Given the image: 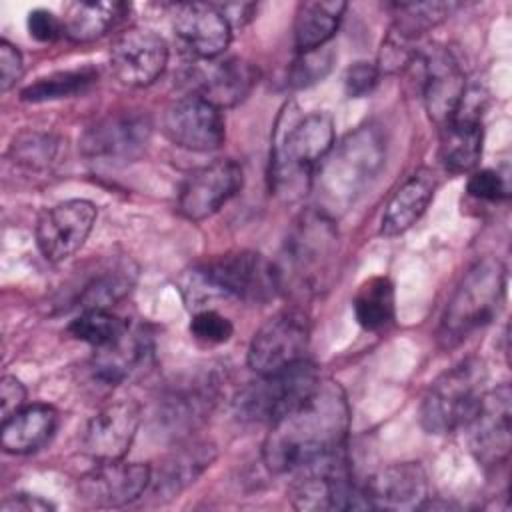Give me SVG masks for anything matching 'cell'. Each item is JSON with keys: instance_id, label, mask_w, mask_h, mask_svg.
Segmentation results:
<instances>
[{"instance_id": "5", "label": "cell", "mask_w": 512, "mask_h": 512, "mask_svg": "<svg viewBox=\"0 0 512 512\" xmlns=\"http://www.w3.org/2000/svg\"><path fill=\"white\" fill-rule=\"evenodd\" d=\"M506 290V270L498 258L478 260L454 290L438 326V344L454 348L490 324Z\"/></svg>"}, {"instance_id": "36", "label": "cell", "mask_w": 512, "mask_h": 512, "mask_svg": "<svg viewBox=\"0 0 512 512\" xmlns=\"http://www.w3.org/2000/svg\"><path fill=\"white\" fill-rule=\"evenodd\" d=\"M232 322L212 308L196 310L190 320V334L204 344H224L232 338Z\"/></svg>"}, {"instance_id": "10", "label": "cell", "mask_w": 512, "mask_h": 512, "mask_svg": "<svg viewBox=\"0 0 512 512\" xmlns=\"http://www.w3.org/2000/svg\"><path fill=\"white\" fill-rule=\"evenodd\" d=\"M510 418L512 394L510 386L502 384L482 394V400L466 422V440L472 456L484 468H494L506 462L510 454Z\"/></svg>"}, {"instance_id": "40", "label": "cell", "mask_w": 512, "mask_h": 512, "mask_svg": "<svg viewBox=\"0 0 512 512\" xmlns=\"http://www.w3.org/2000/svg\"><path fill=\"white\" fill-rule=\"evenodd\" d=\"M28 32L36 42H54L62 34V20L44 8H36L28 14L26 20Z\"/></svg>"}, {"instance_id": "14", "label": "cell", "mask_w": 512, "mask_h": 512, "mask_svg": "<svg viewBox=\"0 0 512 512\" xmlns=\"http://www.w3.org/2000/svg\"><path fill=\"white\" fill-rule=\"evenodd\" d=\"M98 210L90 200L74 198L46 210L36 226V244L48 262H62L76 254L92 226Z\"/></svg>"}, {"instance_id": "38", "label": "cell", "mask_w": 512, "mask_h": 512, "mask_svg": "<svg viewBox=\"0 0 512 512\" xmlns=\"http://www.w3.org/2000/svg\"><path fill=\"white\" fill-rule=\"evenodd\" d=\"M466 190L472 198L476 200H486V202H500L508 198V182L506 178L492 168L476 170L470 174Z\"/></svg>"}, {"instance_id": "41", "label": "cell", "mask_w": 512, "mask_h": 512, "mask_svg": "<svg viewBox=\"0 0 512 512\" xmlns=\"http://www.w3.org/2000/svg\"><path fill=\"white\" fill-rule=\"evenodd\" d=\"M24 72L22 54L16 46H12L8 40H0V88L2 92H8Z\"/></svg>"}, {"instance_id": "35", "label": "cell", "mask_w": 512, "mask_h": 512, "mask_svg": "<svg viewBox=\"0 0 512 512\" xmlns=\"http://www.w3.org/2000/svg\"><path fill=\"white\" fill-rule=\"evenodd\" d=\"M56 150H58V142L52 136L46 134H36V132H28L18 136L12 146H10V156L14 158V162L26 166V168H48L52 164V160L56 158Z\"/></svg>"}, {"instance_id": "37", "label": "cell", "mask_w": 512, "mask_h": 512, "mask_svg": "<svg viewBox=\"0 0 512 512\" xmlns=\"http://www.w3.org/2000/svg\"><path fill=\"white\" fill-rule=\"evenodd\" d=\"M332 66V50L318 48L312 52L298 54L292 70H290V84L292 86H308L322 80Z\"/></svg>"}, {"instance_id": "7", "label": "cell", "mask_w": 512, "mask_h": 512, "mask_svg": "<svg viewBox=\"0 0 512 512\" xmlns=\"http://www.w3.org/2000/svg\"><path fill=\"white\" fill-rule=\"evenodd\" d=\"M318 368L306 358L282 370L258 374L234 398V412L244 422L272 424L318 384Z\"/></svg>"}, {"instance_id": "1", "label": "cell", "mask_w": 512, "mask_h": 512, "mask_svg": "<svg viewBox=\"0 0 512 512\" xmlns=\"http://www.w3.org/2000/svg\"><path fill=\"white\" fill-rule=\"evenodd\" d=\"M350 408L338 382L320 378L314 390L268 428L262 458L276 474H296L346 452Z\"/></svg>"}, {"instance_id": "26", "label": "cell", "mask_w": 512, "mask_h": 512, "mask_svg": "<svg viewBox=\"0 0 512 512\" xmlns=\"http://www.w3.org/2000/svg\"><path fill=\"white\" fill-rule=\"evenodd\" d=\"M482 118L452 116L440 126V162L452 174L472 172L482 156Z\"/></svg>"}, {"instance_id": "21", "label": "cell", "mask_w": 512, "mask_h": 512, "mask_svg": "<svg viewBox=\"0 0 512 512\" xmlns=\"http://www.w3.org/2000/svg\"><path fill=\"white\" fill-rule=\"evenodd\" d=\"M424 64V104L434 124L444 126L458 110L466 78L450 52L432 48L418 56Z\"/></svg>"}, {"instance_id": "17", "label": "cell", "mask_w": 512, "mask_h": 512, "mask_svg": "<svg viewBox=\"0 0 512 512\" xmlns=\"http://www.w3.org/2000/svg\"><path fill=\"white\" fill-rule=\"evenodd\" d=\"M204 66L194 68L190 84L194 94L224 110L240 104L256 86L258 70L242 58L202 60Z\"/></svg>"}, {"instance_id": "39", "label": "cell", "mask_w": 512, "mask_h": 512, "mask_svg": "<svg viewBox=\"0 0 512 512\" xmlns=\"http://www.w3.org/2000/svg\"><path fill=\"white\" fill-rule=\"evenodd\" d=\"M378 66L370 62H356L344 74V90L350 98L366 96L378 82Z\"/></svg>"}, {"instance_id": "15", "label": "cell", "mask_w": 512, "mask_h": 512, "mask_svg": "<svg viewBox=\"0 0 512 512\" xmlns=\"http://www.w3.org/2000/svg\"><path fill=\"white\" fill-rule=\"evenodd\" d=\"M168 64V46L152 30L130 28L116 36L110 48V66L114 76L134 88L156 82Z\"/></svg>"}, {"instance_id": "3", "label": "cell", "mask_w": 512, "mask_h": 512, "mask_svg": "<svg viewBox=\"0 0 512 512\" xmlns=\"http://www.w3.org/2000/svg\"><path fill=\"white\" fill-rule=\"evenodd\" d=\"M278 292L274 262L252 250H236L208 260L186 274L182 282V294L194 310H202L206 300L216 296L266 302Z\"/></svg>"}, {"instance_id": "24", "label": "cell", "mask_w": 512, "mask_h": 512, "mask_svg": "<svg viewBox=\"0 0 512 512\" xmlns=\"http://www.w3.org/2000/svg\"><path fill=\"white\" fill-rule=\"evenodd\" d=\"M216 458V448L208 442H192L182 448H176L154 472L150 486L160 498H172L182 492L186 486L196 482V478L210 468Z\"/></svg>"}, {"instance_id": "32", "label": "cell", "mask_w": 512, "mask_h": 512, "mask_svg": "<svg viewBox=\"0 0 512 512\" xmlns=\"http://www.w3.org/2000/svg\"><path fill=\"white\" fill-rule=\"evenodd\" d=\"M96 78H98V74L92 68L60 70V72L42 76L36 82L28 84L20 92V98L24 102H50V100L70 98V96L86 92L96 82Z\"/></svg>"}, {"instance_id": "19", "label": "cell", "mask_w": 512, "mask_h": 512, "mask_svg": "<svg viewBox=\"0 0 512 512\" xmlns=\"http://www.w3.org/2000/svg\"><path fill=\"white\" fill-rule=\"evenodd\" d=\"M174 32L198 58H218L230 44L232 26L224 12L212 4H178L174 10Z\"/></svg>"}, {"instance_id": "13", "label": "cell", "mask_w": 512, "mask_h": 512, "mask_svg": "<svg viewBox=\"0 0 512 512\" xmlns=\"http://www.w3.org/2000/svg\"><path fill=\"white\" fill-rule=\"evenodd\" d=\"M152 468L144 462L102 460L78 480V498L96 508H118L138 500L150 486Z\"/></svg>"}, {"instance_id": "6", "label": "cell", "mask_w": 512, "mask_h": 512, "mask_svg": "<svg viewBox=\"0 0 512 512\" xmlns=\"http://www.w3.org/2000/svg\"><path fill=\"white\" fill-rule=\"evenodd\" d=\"M486 366L470 356L440 374L420 406V424L428 434H448L464 428L486 392Z\"/></svg>"}, {"instance_id": "22", "label": "cell", "mask_w": 512, "mask_h": 512, "mask_svg": "<svg viewBox=\"0 0 512 512\" xmlns=\"http://www.w3.org/2000/svg\"><path fill=\"white\" fill-rule=\"evenodd\" d=\"M152 360V338L142 328H128L114 344L96 348L90 368L104 386H118Z\"/></svg>"}, {"instance_id": "16", "label": "cell", "mask_w": 512, "mask_h": 512, "mask_svg": "<svg viewBox=\"0 0 512 512\" xmlns=\"http://www.w3.org/2000/svg\"><path fill=\"white\" fill-rule=\"evenodd\" d=\"M150 140V122L142 114H110L90 126L80 148L88 158L98 160H132L142 154Z\"/></svg>"}, {"instance_id": "29", "label": "cell", "mask_w": 512, "mask_h": 512, "mask_svg": "<svg viewBox=\"0 0 512 512\" xmlns=\"http://www.w3.org/2000/svg\"><path fill=\"white\" fill-rule=\"evenodd\" d=\"M344 10L346 4L336 0L300 2L294 16V44L298 54L324 48L336 34Z\"/></svg>"}, {"instance_id": "25", "label": "cell", "mask_w": 512, "mask_h": 512, "mask_svg": "<svg viewBox=\"0 0 512 512\" xmlns=\"http://www.w3.org/2000/svg\"><path fill=\"white\" fill-rule=\"evenodd\" d=\"M58 412L48 404L20 408L2 422V448L10 454H30L40 450L56 432Z\"/></svg>"}, {"instance_id": "33", "label": "cell", "mask_w": 512, "mask_h": 512, "mask_svg": "<svg viewBox=\"0 0 512 512\" xmlns=\"http://www.w3.org/2000/svg\"><path fill=\"white\" fill-rule=\"evenodd\" d=\"M396 20L392 30L400 36L414 40L430 28L438 26L446 18L452 16L460 8L458 2H410V4H394Z\"/></svg>"}, {"instance_id": "23", "label": "cell", "mask_w": 512, "mask_h": 512, "mask_svg": "<svg viewBox=\"0 0 512 512\" xmlns=\"http://www.w3.org/2000/svg\"><path fill=\"white\" fill-rule=\"evenodd\" d=\"M436 190V174L430 168H418L388 200L382 220V236H398L406 232L428 208Z\"/></svg>"}, {"instance_id": "27", "label": "cell", "mask_w": 512, "mask_h": 512, "mask_svg": "<svg viewBox=\"0 0 512 512\" xmlns=\"http://www.w3.org/2000/svg\"><path fill=\"white\" fill-rule=\"evenodd\" d=\"M130 12L124 2H70L62 16V34L72 42H92L114 30Z\"/></svg>"}, {"instance_id": "18", "label": "cell", "mask_w": 512, "mask_h": 512, "mask_svg": "<svg viewBox=\"0 0 512 512\" xmlns=\"http://www.w3.org/2000/svg\"><path fill=\"white\" fill-rule=\"evenodd\" d=\"M362 486L374 510H416L424 508L428 498V478L418 462L390 464Z\"/></svg>"}, {"instance_id": "2", "label": "cell", "mask_w": 512, "mask_h": 512, "mask_svg": "<svg viewBox=\"0 0 512 512\" xmlns=\"http://www.w3.org/2000/svg\"><path fill=\"white\" fill-rule=\"evenodd\" d=\"M288 104L282 112L284 128L276 130V142L270 160V186L276 194L294 200L312 184L314 168L334 148V122L326 112L306 116L292 114Z\"/></svg>"}, {"instance_id": "31", "label": "cell", "mask_w": 512, "mask_h": 512, "mask_svg": "<svg viewBox=\"0 0 512 512\" xmlns=\"http://www.w3.org/2000/svg\"><path fill=\"white\" fill-rule=\"evenodd\" d=\"M356 322L368 330L376 332L386 328L394 320L396 300H394V286L386 276H374L366 280L352 302Z\"/></svg>"}, {"instance_id": "28", "label": "cell", "mask_w": 512, "mask_h": 512, "mask_svg": "<svg viewBox=\"0 0 512 512\" xmlns=\"http://www.w3.org/2000/svg\"><path fill=\"white\" fill-rule=\"evenodd\" d=\"M216 398V382L208 378H196L192 382H184L176 386L162 404L164 424L176 434L178 430L194 428L200 420H204Z\"/></svg>"}, {"instance_id": "20", "label": "cell", "mask_w": 512, "mask_h": 512, "mask_svg": "<svg viewBox=\"0 0 512 512\" xmlns=\"http://www.w3.org/2000/svg\"><path fill=\"white\" fill-rule=\"evenodd\" d=\"M140 426V408L130 400H118L104 406L86 426L84 448L102 460H120L128 452Z\"/></svg>"}, {"instance_id": "9", "label": "cell", "mask_w": 512, "mask_h": 512, "mask_svg": "<svg viewBox=\"0 0 512 512\" xmlns=\"http://www.w3.org/2000/svg\"><path fill=\"white\" fill-rule=\"evenodd\" d=\"M310 342V322L300 308H284L268 318L252 336L248 366L256 374L282 370L304 360Z\"/></svg>"}, {"instance_id": "4", "label": "cell", "mask_w": 512, "mask_h": 512, "mask_svg": "<svg viewBox=\"0 0 512 512\" xmlns=\"http://www.w3.org/2000/svg\"><path fill=\"white\" fill-rule=\"evenodd\" d=\"M338 232L324 210L304 212L290 230L280 260L274 262L280 292L318 294L330 280Z\"/></svg>"}, {"instance_id": "11", "label": "cell", "mask_w": 512, "mask_h": 512, "mask_svg": "<svg viewBox=\"0 0 512 512\" xmlns=\"http://www.w3.org/2000/svg\"><path fill=\"white\" fill-rule=\"evenodd\" d=\"M242 166L232 158H218L192 170L178 192V212L200 222L216 214L242 188Z\"/></svg>"}, {"instance_id": "12", "label": "cell", "mask_w": 512, "mask_h": 512, "mask_svg": "<svg viewBox=\"0 0 512 512\" xmlns=\"http://www.w3.org/2000/svg\"><path fill=\"white\" fill-rule=\"evenodd\" d=\"M162 128L172 144L194 152L216 150L226 138L222 110L196 94L174 100L164 112Z\"/></svg>"}, {"instance_id": "43", "label": "cell", "mask_w": 512, "mask_h": 512, "mask_svg": "<svg viewBox=\"0 0 512 512\" xmlns=\"http://www.w3.org/2000/svg\"><path fill=\"white\" fill-rule=\"evenodd\" d=\"M52 508L54 506L48 500L34 496V494H24V492L4 498V502L0 506L2 512H48Z\"/></svg>"}, {"instance_id": "8", "label": "cell", "mask_w": 512, "mask_h": 512, "mask_svg": "<svg viewBox=\"0 0 512 512\" xmlns=\"http://www.w3.org/2000/svg\"><path fill=\"white\" fill-rule=\"evenodd\" d=\"M290 502L298 510H366L370 508L364 486L350 476L346 452L294 474Z\"/></svg>"}, {"instance_id": "30", "label": "cell", "mask_w": 512, "mask_h": 512, "mask_svg": "<svg viewBox=\"0 0 512 512\" xmlns=\"http://www.w3.org/2000/svg\"><path fill=\"white\" fill-rule=\"evenodd\" d=\"M134 282L136 266L130 260H120L84 284L78 304L82 310H108L132 290Z\"/></svg>"}, {"instance_id": "34", "label": "cell", "mask_w": 512, "mask_h": 512, "mask_svg": "<svg viewBox=\"0 0 512 512\" xmlns=\"http://www.w3.org/2000/svg\"><path fill=\"white\" fill-rule=\"evenodd\" d=\"M128 328V320L108 310H82V314L68 324V332L76 340H82L94 348L114 344L118 338L124 336Z\"/></svg>"}, {"instance_id": "42", "label": "cell", "mask_w": 512, "mask_h": 512, "mask_svg": "<svg viewBox=\"0 0 512 512\" xmlns=\"http://www.w3.org/2000/svg\"><path fill=\"white\" fill-rule=\"evenodd\" d=\"M26 402V388L16 376H2L0 382V416L2 422L16 414L20 408H24Z\"/></svg>"}]
</instances>
